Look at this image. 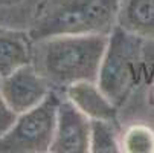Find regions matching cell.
Listing matches in <instances>:
<instances>
[{"mask_svg":"<svg viewBox=\"0 0 154 153\" xmlns=\"http://www.w3.org/2000/svg\"><path fill=\"white\" fill-rule=\"evenodd\" d=\"M116 25L142 40H154V0H122Z\"/></svg>","mask_w":154,"mask_h":153,"instance_id":"obj_9","label":"cell"},{"mask_svg":"<svg viewBox=\"0 0 154 153\" xmlns=\"http://www.w3.org/2000/svg\"><path fill=\"white\" fill-rule=\"evenodd\" d=\"M90 151L92 153L121 151V135L116 130V123H110L104 120H92Z\"/></svg>","mask_w":154,"mask_h":153,"instance_id":"obj_10","label":"cell"},{"mask_svg":"<svg viewBox=\"0 0 154 153\" xmlns=\"http://www.w3.org/2000/svg\"><path fill=\"white\" fill-rule=\"evenodd\" d=\"M0 91L11 110L20 115L38 106L49 95L52 87L35 64L29 63L0 77Z\"/></svg>","mask_w":154,"mask_h":153,"instance_id":"obj_5","label":"cell"},{"mask_svg":"<svg viewBox=\"0 0 154 153\" xmlns=\"http://www.w3.org/2000/svg\"><path fill=\"white\" fill-rule=\"evenodd\" d=\"M32 43L29 32L0 26V77L32 63Z\"/></svg>","mask_w":154,"mask_h":153,"instance_id":"obj_8","label":"cell"},{"mask_svg":"<svg viewBox=\"0 0 154 153\" xmlns=\"http://www.w3.org/2000/svg\"><path fill=\"white\" fill-rule=\"evenodd\" d=\"M122 0H40L29 35L34 43L67 34H105L113 31Z\"/></svg>","mask_w":154,"mask_h":153,"instance_id":"obj_2","label":"cell"},{"mask_svg":"<svg viewBox=\"0 0 154 153\" xmlns=\"http://www.w3.org/2000/svg\"><path fill=\"white\" fill-rule=\"evenodd\" d=\"M92 120L69 100L61 98L57 115V127L49 151L87 153L90 151Z\"/></svg>","mask_w":154,"mask_h":153,"instance_id":"obj_6","label":"cell"},{"mask_svg":"<svg viewBox=\"0 0 154 153\" xmlns=\"http://www.w3.org/2000/svg\"><path fill=\"white\" fill-rule=\"evenodd\" d=\"M64 95L90 120L118 121V106L102 92L96 81L73 83L64 89Z\"/></svg>","mask_w":154,"mask_h":153,"instance_id":"obj_7","label":"cell"},{"mask_svg":"<svg viewBox=\"0 0 154 153\" xmlns=\"http://www.w3.org/2000/svg\"><path fill=\"white\" fill-rule=\"evenodd\" d=\"M152 97H154V94H152Z\"/></svg>","mask_w":154,"mask_h":153,"instance_id":"obj_13","label":"cell"},{"mask_svg":"<svg viewBox=\"0 0 154 153\" xmlns=\"http://www.w3.org/2000/svg\"><path fill=\"white\" fill-rule=\"evenodd\" d=\"M61 97L52 89L38 106L17 115L0 138V153H45L54 141Z\"/></svg>","mask_w":154,"mask_h":153,"instance_id":"obj_4","label":"cell"},{"mask_svg":"<svg viewBox=\"0 0 154 153\" xmlns=\"http://www.w3.org/2000/svg\"><path fill=\"white\" fill-rule=\"evenodd\" d=\"M15 120H17V113L14 110H11V107L6 104V101L2 95V91H0V138L11 129V126L15 123Z\"/></svg>","mask_w":154,"mask_h":153,"instance_id":"obj_12","label":"cell"},{"mask_svg":"<svg viewBox=\"0 0 154 153\" xmlns=\"http://www.w3.org/2000/svg\"><path fill=\"white\" fill-rule=\"evenodd\" d=\"M121 151L154 153V130L145 124H133L121 135Z\"/></svg>","mask_w":154,"mask_h":153,"instance_id":"obj_11","label":"cell"},{"mask_svg":"<svg viewBox=\"0 0 154 153\" xmlns=\"http://www.w3.org/2000/svg\"><path fill=\"white\" fill-rule=\"evenodd\" d=\"M142 41V38L127 32L119 25L108 34L107 49L96 83L118 107L128 98L137 80Z\"/></svg>","mask_w":154,"mask_h":153,"instance_id":"obj_3","label":"cell"},{"mask_svg":"<svg viewBox=\"0 0 154 153\" xmlns=\"http://www.w3.org/2000/svg\"><path fill=\"white\" fill-rule=\"evenodd\" d=\"M107 43L105 34H67L41 40L37 69L49 84L63 89L78 81H98Z\"/></svg>","mask_w":154,"mask_h":153,"instance_id":"obj_1","label":"cell"}]
</instances>
